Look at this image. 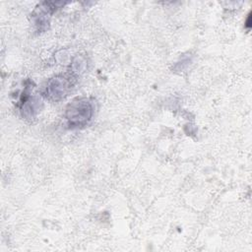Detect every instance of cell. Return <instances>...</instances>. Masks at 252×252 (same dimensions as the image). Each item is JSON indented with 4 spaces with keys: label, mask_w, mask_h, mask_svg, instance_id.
Masks as SVG:
<instances>
[{
    "label": "cell",
    "mask_w": 252,
    "mask_h": 252,
    "mask_svg": "<svg viewBox=\"0 0 252 252\" xmlns=\"http://www.w3.org/2000/svg\"><path fill=\"white\" fill-rule=\"evenodd\" d=\"M94 105L89 97H78L70 102L65 110V119L70 128L86 126L92 119Z\"/></svg>",
    "instance_id": "1"
},
{
    "label": "cell",
    "mask_w": 252,
    "mask_h": 252,
    "mask_svg": "<svg viewBox=\"0 0 252 252\" xmlns=\"http://www.w3.org/2000/svg\"><path fill=\"white\" fill-rule=\"evenodd\" d=\"M71 89V81L64 76H55L51 78L46 85L45 94L52 100L64 98Z\"/></svg>",
    "instance_id": "2"
}]
</instances>
